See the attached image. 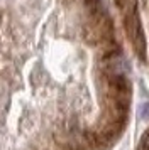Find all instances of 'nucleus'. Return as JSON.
Listing matches in <instances>:
<instances>
[{
    "label": "nucleus",
    "mask_w": 149,
    "mask_h": 150,
    "mask_svg": "<svg viewBox=\"0 0 149 150\" xmlns=\"http://www.w3.org/2000/svg\"><path fill=\"white\" fill-rule=\"evenodd\" d=\"M130 108L108 0H0V150H108Z\"/></svg>",
    "instance_id": "nucleus-1"
},
{
    "label": "nucleus",
    "mask_w": 149,
    "mask_h": 150,
    "mask_svg": "<svg viewBox=\"0 0 149 150\" xmlns=\"http://www.w3.org/2000/svg\"><path fill=\"white\" fill-rule=\"evenodd\" d=\"M122 35L142 66L149 69V0H108Z\"/></svg>",
    "instance_id": "nucleus-2"
},
{
    "label": "nucleus",
    "mask_w": 149,
    "mask_h": 150,
    "mask_svg": "<svg viewBox=\"0 0 149 150\" xmlns=\"http://www.w3.org/2000/svg\"><path fill=\"white\" fill-rule=\"evenodd\" d=\"M137 150H149V127L146 128V132L142 133L141 140L137 143Z\"/></svg>",
    "instance_id": "nucleus-3"
}]
</instances>
